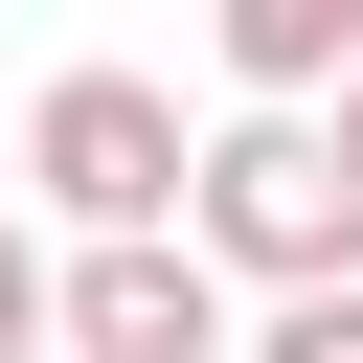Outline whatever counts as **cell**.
Here are the masks:
<instances>
[{
	"instance_id": "obj_6",
	"label": "cell",
	"mask_w": 363,
	"mask_h": 363,
	"mask_svg": "<svg viewBox=\"0 0 363 363\" xmlns=\"http://www.w3.org/2000/svg\"><path fill=\"white\" fill-rule=\"evenodd\" d=\"M250 363H363V272H318V295H272V318H250Z\"/></svg>"
},
{
	"instance_id": "obj_1",
	"label": "cell",
	"mask_w": 363,
	"mask_h": 363,
	"mask_svg": "<svg viewBox=\"0 0 363 363\" xmlns=\"http://www.w3.org/2000/svg\"><path fill=\"white\" fill-rule=\"evenodd\" d=\"M250 295H318V272H363V159H340V113L318 91H227L204 113V204H182Z\"/></svg>"
},
{
	"instance_id": "obj_2",
	"label": "cell",
	"mask_w": 363,
	"mask_h": 363,
	"mask_svg": "<svg viewBox=\"0 0 363 363\" xmlns=\"http://www.w3.org/2000/svg\"><path fill=\"white\" fill-rule=\"evenodd\" d=\"M23 182H45L68 227H182V204H204V136H182V91H159V68H45Z\"/></svg>"
},
{
	"instance_id": "obj_5",
	"label": "cell",
	"mask_w": 363,
	"mask_h": 363,
	"mask_svg": "<svg viewBox=\"0 0 363 363\" xmlns=\"http://www.w3.org/2000/svg\"><path fill=\"white\" fill-rule=\"evenodd\" d=\"M0 363H68V272H45V227H0Z\"/></svg>"
},
{
	"instance_id": "obj_3",
	"label": "cell",
	"mask_w": 363,
	"mask_h": 363,
	"mask_svg": "<svg viewBox=\"0 0 363 363\" xmlns=\"http://www.w3.org/2000/svg\"><path fill=\"white\" fill-rule=\"evenodd\" d=\"M227 250L204 227H91L68 250V363H227Z\"/></svg>"
},
{
	"instance_id": "obj_7",
	"label": "cell",
	"mask_w": 363,
	"mask_h": 363,
	"mask_svg": "<svg viewBox=\"0 0 363 363\" xmlns=\"http://www.w3.org/2000/svg\"><path fill=\"white\" fill-rule=\"evenodd\" d=\"M318 113H340V159H363V68H340V91H318Z\"/></svg>"
},
{
	"instance_id": "obj_4",
	"label": "cell",
	"mask_w": 363,
	"mask_h": 363,
	"mask_svg": "<svg viewBox=\"0 0 363 363\" xmlns=\"http://www.w3.org/2000/svg\"><path fill=\"white\" fill-rule=\"evenodd\" d=\"M204 68L227 91H340L363 68V0H204Z\"/></svg>"
}]
</instances>
